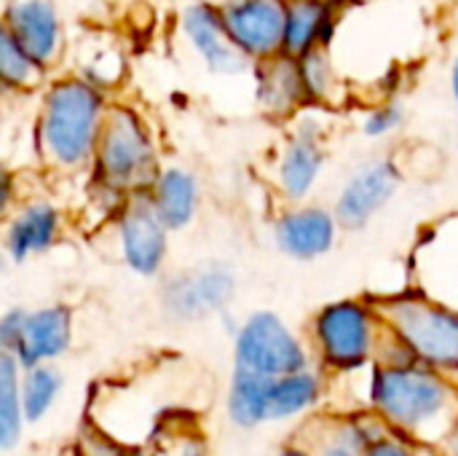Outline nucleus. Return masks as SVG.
<instances>
[{
	"label": "nucleus",
	"mask_w": 458,
	"mask_h": 456,
	"mask_svg": "<svg viewBox=\"0 0 458 456\" xmlns=\"http://www.w3.org/2000/svg\"><path fill=\"white\" fill-rule=\"evenodd\" d=\"M220 13L231 40L247 59L263 62L284 54L287 0H225Z\"/></svg>",
	"instance_id": "obj_8"
},
{
	"label": "nucleus",
	"mask_w": 458,
	"mask_h": 456,
	"mask_svg": "<svg viewBox=\"0 0 458 456\" xmlns=\"http://www.w3.org/2000/svg\"><path fill=\"white\" fill-rule=\"evenodd\" d=\"M236 368L255 371L271 379L306 371L309 357L303 344L274 312H255L236 333Z\"/></svg>",
	"instance_id": "obj_5"
},
{
	"label": "nucleus",
	"mask_w": 458,
	"mask_h": 456,
	"mask_svg": "<svg viewBox=\"0 0 458 456\" xmlns=\"http://www.w3.org/2000/svg\"><path fill=\"white\" fill-rule=\"evenodd\" d=\"M3 30L46 67H51L62 51V22L51 0H11L5 5Z\"/></svg>",
	"instance_id": "obj_14"
},
{
	"label": "nucleus",
	"mask_w": 458,
	"mask_h": 456,
	"mask_svg": "<svg viewBox=\"0 0 458 456\" xmlns=\"http://www.w3.org/2000/svg\"><path fill=\"white\" fill-rule=\"evenodd\" d=\"M62 390V376L56 368L51 366H35V368H27V376H24V387H21V409H24V417L30 422H38L43 419L56 395Z\"/></svg>",
	"instance_id": "obj_24"
},
{
	"label": "nucleus",
	"mask_w": 458,
	"mask_h": 456,
	"mask_svg": "<svg viewBox=\"0 0 458 456\" xmlns=\"http://www.w3.org/2000/svg\"><path fill=\"white\" fill-rule=\"evenodd\" d=\"M105 116V89L89 78H62L51 83L38 116L40 153L59 169L91 164Z\"/></svg>",
	"instance_id": "obj_1"
},
{
	"label": "nucleus",
	"mask_w": 458,
	"mask_h": 456,
	"mask_svg": "<svg viewBox=\"0 0 458 456\" xmlns=\"http://www.w3.org/2000/svg\"><path fill=\"white\" fill-rule=\"evenodd\" d=\"M365 456H416L408 446H400V443H394V441H376Z\"/></svg>",
	"instance_id": "obj_29"
},
{
	"label": "nucleus",
	"mask_w": 458,
	"mask_h": 456,
	"mask_svg": "<svg viewBox=\"0 0 458 456\" xmlns=\"http://www.w3.org/2000/svg\"><path fill=\"white\" fill-rule=\"evenodd\" d=\"M62 228V215L51 202H30L8 220L5 250L11 261L24 263L32 255H43L56 245Z\"/></svg>",
	"instance_id": "obj_17"
},
{
	"label": "nucleus",
	"mask_w": 458,
	"mask_h": 456,
	"mask_svg": "<svg viewBox=\"0 0 458 456\" xmlns=\"http://www.w3.org/2000/svg\"><path fill=\"white\" fill-rule=\"evenodd\" d=\"M279 456H309L306 452H298V449H287V452H282Z\"/></svg>",
	"instance_id": "obj_33"
},
{
	"label": "nucleus",
	"mask_w": 458,
	"mask_h": 456,
	"mask_svg": "<svg viewBox=\"0 0 458 456\" xmlns=\"http://www.w3.org/2000/svg\"><path fill=\"white\" fill-rule=\"evenodd\" d=\"M325 145H322V124L301 121L293 132L282 156L276 161V185L287 202H303L317 188L319 175L325 169Z\"/></svg>",
	"instance_id": "obj_13"
},
{
	"label": "nucleus",
	"mask_w": 458,
	"mask_h": 456,
	"mask_svg": "<svg viewBox=\"0 0 458 456\" xmlns=\"http://www.w3.org/2000/svg\"><path fill=\"white\" fill-rule=\"evenodd\" d=\"M335 30L330 0H287L284 54L303 56L319 46H327Z\"/></svg>",
	"instance_id": "obj_19"
},
{
	"label": "nucleus",
	"mask_w": 458,
	"mask_h": 456,
	"mask_svg": "<svg viewBox=\"0 0 458 456\" xmlns=\"http://www.w3.org/2000/svg\"><path fill=\"white\" fill-rule=\"evenodd\" d=\"M182 35L185 40L191 43V48L201 56V62L207 65L209 73L215 75H242L252 59H247L236 43L231 40L228 30H225V22H223V13H220V5H212V3H191L185 11H182Z\"/></svg>",
	"instance_id": "obj_11"
},
{
	"label": "nucleus",
	"mask_w": 458,
	"mask_h": 456,
	"mask_svg": "<svg viewBox=\"0 0 458 456\" xmlns=\"http://www.w3.org/2000/svg\"><path fill=\"white\" fill-rule=\"evenodd\" d=\"M319 400V379L309 371L287 374L274 382L271 395V419H287Z\"/></svg>",
	"instance_id": "obj_23"
},
{
	"label": "nucleus",
	"mask_w": 458,
	"mask_h": 456,
	"mask_svg": "<svg viewBox=\"0 0 458 456\" xmlns=\"http://www.w3.org/2000/svg\"><path fill=\"white\" fill-rule=\"evenodd\" d=\"M126 456H150V454H145V452H131V454H126Z\"/></svg>",
	"instance_id": "obj_34"
},
{
	"label": "nucleus",
	"mask_w": 458,
	"mask_h": 456,
	"mask_svg": "<svg viewBox=\"0 0 458 456\" xmlns=\"http://www.w3.org/2000/svg\"><path fill=\"white\" fill-rule=\"evenodd\" d=\"M255 99L263 113L284 118L309 105L298 56L276 54L255 67Z\"/></svg>",
	"instance_id": "obj_16"
},
{
	"label": "nucleus",
	"mask_w": 458,
	"mask_h": 456,
	"mask_svg": "<svg viewBox=\"0 0 458 456\" xmlns=\"http://www.w3.org/2000/svg\"><path fill=\"white\" fill-rule=\"evenodd\" d=\"M148 199L169 231H182L199 210V180L185 167H166L150 185Z\"/></svg>",
	"instance_id": "obj_18"
},
{
	"label": "nucleus",
	"mask_w": 458,
	"mask_h": 456,
	"mask_svg": "<svg viewBox=\"0 0 458 456\" xmlns=\"http://www.w3.org/2000/svg\"><path fill=\"white\" fill-rule=\"evenodd\" d=\"M373 403L397 427L419 430L448 409L451 387L424 363H397L376 374Z\"/></svg>",
	"instance_id": "obj_4"
},
{
	"label": "nucleus",
	"mask_w": 458,
	"mask_h": 456,
	"mask_svg": "<svg viewBox=\"0 0 458 456\" xmlns=\"http://www.w3.org/2000/svg\"><path fill=\"white\" fill-rule=\"evenodd\" d=\"M180 456H204V452H201V446L199 443H185V449H182V454Z\"/></svg>",
	"instance_id": "obj_30"
},
{
	"label": "nucleus",
	"mask_w": 458,
	"mask_h": 456,
	"mask_svg": "<svg viewBox=\"0 0 458 456\" xmlns=\"http://www.w3.org/2000/svg\"><path fill=\"white\" fill-rule=\"evenodd\" d=\"M21 400H19V360L11 352L0 355V443L13 449L21 433Z\"/></svg>",
	"instance_id": "obj_22"
},
{
	"label": "nucleus",
	"mask_w": 458,
	"mask_h": 456,
	"mask_svg": "<svg viewBox=\"0 0 458 456\" xmlns=\"http://www.w3.org/2000/svg\"><path fill=\"white\" fill-rule=\"evenodd\" d=\"M24 320H27V309H11L3 314L0 320V344H3V352H13L19 336H21V328H24Z\"/></svg>",
	"instance_id": "obj_28"
},
{
	"label": "nucleus",
	"mask_w": 458,
	"mask_h": 456,
	"mask_svg": "<svg viewBox=\"0 0 458 456\" xmlns=\"http://www.w3.org/2000/svg\"><path fill=\"white\" fill-rule=\"evenodd\" d=\"M403 118H405V113H403L400 102H384L368 113V118L362 121V132L370 140H381V137L394 134V129H400Z\"/></svg>",
	"instance_id": "obj_26"
},
{
	"label": "nucleus",
	"mask_w": 458,
	"mask_h": 456,
	"mask_svg": "<svg viewBox=\"0 0 458 456\" xmlns=\"http://www.w3.org/2000/svg\"><path fill=\"white\" fill-rule=\"evenodd\" d=\"M236 296L231 266L209 261L196 269L172 274L161 288V306L177 323H196L223 312Z\"/></svg>",
	"instance_id": "obj_6"
},
{
	"label": "nucleus",
	"mask_w": 458,
	"mask_h": 456,
	"mask_svg": "<svg viewBox=\"0 0 458 456\" xmlns=\"http://www.w3.org/2000/svg\"><path fill=\"white\" fill-rule=\"evenodd\" d=\"M451 83H454V97H456V102H458V59H456V65H454V75H451Z\"/></svg>",
	"instance_id": "obj_31"
},
{
	"label": "nucleus",
	"mask_w": 458,
	"mask_h": 456,
	"mask_svg": "<svg viewBox=\"0 0 458 456\" xmlns=\"http://www.w3.org/2000/svg\"><path fill=\"white\" fill-rule=\"evenodd\" d=\"M72 336V317L67 306H43L35 312H27L21 336L11 355H16L21 368L43 366L62 352H67Z\"/></svg>",
	"instance_id": "obj_15"
},
{
	"label": "nucleus",
	"mask_w": 458,
	"mask_h": 456,
	"mask_svg": "<svg viewBox=\"0 0 458 456\" xmlns=\"http://www.w3.org/2000/svg\"><path fill=\"white\" fill-rule=\"evenodd\" d=\"M451 454L458 456V425L456 430H454V435H451Z\"/></svg>",
	"instance_id": "obj_32"
},
{
	"label": "nucleus",
	"mask_w": 458,
	"mask_h": 456,
	"mask_svg": "<svg viewBox=\"0 0 458 456\" xmlns=\"http://www.w3.org/2000/svg\"><path fill=\"white\" fill-rule=\"evenodd\" d=\"M91 172L99 191L107 196H118L123 204L131 196H142L150 191L161 167L153 134L134 108H107L91 159Z\"/></svg>",
	"instance_id": "obj_2"
},
{
	"label": "nucleus",
	"mask_w": 458,
	"mask_h": 456,
	"mask_svg": "<svg viewBox=\"0 0 458 456\" xmlns=\"http://www.w3.org/2000/svg\"><path fill=\"white\" fill-rule=\"evenodd\" d=\"M271 376L236 368L231 392H228V414L239 427H255L271 422V395H274Z\"/></svg>",
	"instance_id": "obj_20"
},
{
	"label": "nucleus",
	"mask_w": 458,
	"mask_h": 456,
	"mask_svg": "<svg viewBox=\"0 0 458 456\" xmlns=\"http://www.w3.org/2000/svg\"><path fill=\"white\" fill-rule=\"evenodd\" d=\"M376 441L368 438V433L362 427H346L341 430V435H335L319 456H365V452L373 446Z\"/></svg>",
	"instance_id": "obj_27"
},
{
	"label": "nucleus",
	"mask_w": 458,
	"mask_h": 456,
	"mask_svg": "<svg viewBox=\"0 0 458 456\" xmlns=\"http://www.w3.org/2000/svg\"><path fill=\"white\" fill-rule=\"evenodd\" d=\"M46 65H40L8 30L0 32V81L8 91H38L46 81Z\"/></svg>",
	"instance_id": "obj_21"
},
{
	"label": "nucleus",
	"mask_w": 458,
	"mask_h": 456,
	"mask_svg": "<svg viewBox=\"0 0 458 456\" xmlns=\"http://www.w3.org/2000/svg\"><path fill=\"white\" fill-rule=\"evenodd\" d=\"M378 317L408 355L437 371L458 374V312L424 296H397L378 306Z\"/></svg>",
	"instance_id": "obj_3"
},
{
	"label": "nucleus",
	"mask_w": 458,
	"mask_h": 456,
	"mask_svg": "<svg viewBox=\"0 0 458 456\" xmlns=\"http://www.w3.org/2000/svg\"><path fill=\"white\" fill-rule=\"evenodd\" d=\"M403 180L400 167L392 159H376L360 167L335 199V218L344 228H365L397 194Z\"/></svg>",
	"instance_id": "obj_10"
},
{
	"label": "nucleus",
	"mask_w": 458,
	"mask_h": 456,
	"mask_svg": "<svg viewBox=\"0 0 458 456\" xmlns=\"http://www.w3.org/2000/svg\"><path fill=\"white\" fill-rule=\"evenodd\" d=\"M118 250L123 263L140 277H156L169 253V228L153 210L148 194L131 196L118 210Z\"/></svg>",
	"instance_id": "obj_9"
},
{
	"label": "nucleus",
	"mask_w": 458,
	"mask_h": 456,
	"mask_svg": "<svg viewBox=\"0 0 458 456\" xmlns=\"http://www.w3.org/2000/svg\"><path fill=\"white\" fill-rule=\"evenodd\" d=\"M314 336L327 366L360 368L376 344V312L360 301H335L317 314Z\"/></svg>",
	"instance_id": "obj_7"
},
{
	"label": "nucleus",
	"mask_w": 458,
	"mask_h": 456,
	"mask_svg": "<svg viewBox=\"0 0 458 456\" xmlns=\"http://www.w3.org/2000/svg\"><path fill=\"white\" fill-rule=\"evenodd\" d=\"M338 226L333 210L301 204L276 218L274 245L293 261H317L335 247Z\"/></svg>",
	"instance_id": "obj_12"
},
{
	"label": "nucleus",
	"mask_w": 458,
	"mask_h": 456,
	"mask_svg": "<svg viewBox=\"0 0 458 456\" xmlns=\"http://www.w3.org/2000/svg\"><path fill=\"white\" fill-rule=\"evenodd\" d=\"M298 65H301V75H303L309 102H330L335 94L338 78H335V67L330 62L327 46H319V48L298 56Z\"/></svg>",
	"instance_id": "obj_25"
}]
</instances>
